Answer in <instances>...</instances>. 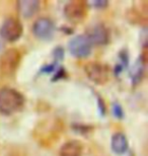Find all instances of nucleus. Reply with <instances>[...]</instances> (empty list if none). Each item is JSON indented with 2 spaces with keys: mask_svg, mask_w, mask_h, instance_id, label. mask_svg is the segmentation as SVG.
Listing matches in <instances>:
<instances>
[{
  "mask_svg": "<svg viewBox=\"0 0 148 156\" xmlns=\"http://www.w3.org/2000/svg\"><path fill=\"white\" fill-rule=\"evenodd\" d=\"M24 98L16 89L4 87L0 89V113L9 116L16 113L23 108Z\"/></svg>",
  "mask_w": 148,
  "mask_h": 156,
  "instance_id": "f257e3e1",
  "label": "nucleus"
},
{
  "mask_svg": "<svg viewBox=\"0 0 148 156\" xmlns=\"http://www.w3.org/2000/svg\"><path fill=\"white\" fill-rule=\"evenodd\" d=\"M23 33V24L13 16L5 18L0 27V38L6 42H15L20 38Z\"/></svg>",
  "mask_w": 148,
  "mask_h": 156,
  "instance_id": "f03ea898",
  "label": "nucleus"
},
{
  "mask_svg": "<svg viewBox=\"0 0 148 156\" xmlns=\"http://www.w3.org/2000/svg\"><path fill=\"white\" fill-rule=\"evenodd\" d=\"M21 55L16 49H8L0 57V72L5 76L12 75L20 63Z\"/></svg>",
  "mask_w": 148,
  "mask_h": 156,
  "instance_id": "7ed1b4c3",
  "label": "nucleus"
},
{
  "mask_svg": "<svg viewBox=\"0 0 148 156\" xmlns=\"http://www.w3.org/2000/svg\"><path fill=\"white\" fill-rule=\"evenodd\" d=\"M91 47L92 44L90 43L86 35H78L70 40L68 49L71 55L74 57L85 58L91 53Z\"/></svg>",
  "mask_w": 148,
  "mask_h": 156,
  "instance_id": "20e7f679",
  "label": "nucleus"
},
{
  "mask_svg": "<svg viewBox=\"0 0 148 156\" xmlns=\"http://www.w3.org/2000/svg\"><path fill=\"white\" fill-rule=\"evenodd\" d=\"M87 77L96 84H105L109 79L110 70L106 65L99 62H89L84 67Z\"/></svg>",
  "mask_w": 148,
  "mask_h": 156,
  "instance_id": "39448f33",
  "label": "nucleus"
},
{
  "mask_svg": "<svg viewBox=\"0 0 148 156\" xmlns=\"http://www.w3.org/2000/svg\"><path fill=\"white\" fill-rule=\"evenodd\" d=\"M87 14V3L83 1H70L65 5L64 15L72 23L84 20Z\"/></svg>",
  "mask_w": 148,
  "mask_h": 156,
  "instance_id": "423d86ee",
  "label": "nucleus"
},
{
  "mask_svg": "<svg viewBox=\"0 0 148 156\" xmlns=\"http://www.w3.org/2000/svg\"><path fill=\"white\" fill-rule=\"evenodd\" d=\"M55 32V24L48 17H40L33 24L34 35L41 40L51 39Z\"/></svg>",
  "mask_w": 148,
  "mask_h": 156,
  "instance_id": "0eeeda50",
  "label": "nucleus"
},
{
  "mask_svg": "<svg viewBox=\"0 0 148 156\" xmlns=\"http://www.w3.org/2000/svg\"><path fill=\"white\" fill-rule=\"evenodd\" d=\"M86 37L90 41V43L96 45H106L110 41V33L106 26L103 23L94 24L92 27H90L87 32Z\"/></svg>",
  "mask_w": 148,
  "mask_h": 156,
  "instance_id": "6e6552de",
  "label": "nucleus"
},
{
  "mask_svg": "<svg viewBox=\"0 0 148 156\" xmlns=\"http://www.w3.org/2000/svg\"><path fill=\"white\" fill-rule=\"evenodd\" d=\"M83 145L77 140H70L60 148L59 156H82Z\"/></svg>",
  "mask_w": 148,
  "mask_h": 156,
  "instance_id": "1a4fd4ad",
  "label": "nucleus"
},
{
  "mask_svg": "<svg viewBox=\"0 0 148 156\" xmlns=\"http://www.w3.org/2000/svg\"><path fill=\"white\" fill-rule=\"evenodd\" d=\"M40 2L37 0H21L17 2V10L23 17H31L38 12Z\"/></svg>",
  "mask_w": 148,
  "mask_h": 156,
  "instance_id": "9d476101",
  "label": "nucleus"
},
{
  "mask_svg": "<svg viewBox=\"0 0 148 156\" xmlns=\"http://www.w3.org/2000/svg\"><path fill=\"white\" fill-rule=\"evenodd\" d=\"M112 150L114 151V153L118 155L124 154L128 149V141L126 136L123 133H115L112 137Z\"/></svg>",
  "mask_w": 148,
  "mask_h": 156,
  "instance_id": "9b49d317",
  "label": "nucleus"
},
{
  "mask_svg": "<svg viewBox=\"0 0 148 156\" xmlns=\"http://www.w3.org/2000/svg\"><path fill=\"white\" fill-rule=\"evenodd\" d=\"M144 65H145V63H144L143 58H139L136 62H135L133 67H132L131 78L135 84L140 82L141 79H142L143 73H144Z\"/></svg>",
  "mask_w": 148,
  "mask_h": 156,
  "instance_id": "f8f14e48",
  "label": "nucleus"
},
{
  "mask_svg": "<svg viewBox=\"0 0 148 156\" xmlns=\"http://www.w3.org/2000/svg\"><path fill=\"white\" fill-rule=\"evenodd\" d=\"M113 113H114L115 117H117L119 119L124 118V111H123L121 105H120L119 104H117V102L113 105Z\"/></svg>",
  "mask_w": 148,
  "mask_h": 156,
  "instance_id": "ddd939ff",
  "label": "nucleus"
},
{
  "mask_svg": "<svg viewBox=\"0 0 148 156\" xmlns=\"http://www.w3.org/2000/svg\"><path fill=\"white\" fill-rule=\"evenodd\" d=\"M91 5L96 8H105L108 5V1H106V0H100V1L96 0V1H93L91 3Z\"/></svg>",
  "mask_w": 148,
  "mask_h": 156,
  "instance_id": "4468645a",
  "label": "nucleus"
},
{
  "mask_svg": "<svg viewBox=\"0 0 148 156\" xmlns=\"http://www.w3.org/2000/svg\"><path fill=\"white\" fill-rule=\"evenodd\" d=\"M63 56H64V52H63V49L62 48L55 49V51H54V57H55L56 60H62Z\"/></svg>",
  "mask_w": 148,
  "mask_h": 156,
  "instance_id": "2eb2a0df",
  "label": "nucleus"
},
{
  "mask_svg": "<svg viewBox=\"0 0 148 156\" xmlns=\"http://www.w3.org/2000/svg\"><path fill=\"white\" fill-rule=\"evenodd\" d=\"M2 47H3V41L1 38H0V51L2 50Z\"/></svg>",
  "mask_w": 148,
  "mask_h": 156,
  "instance_id": "dca6fc26",
  "label": "nucleus"
}]
</instances>
